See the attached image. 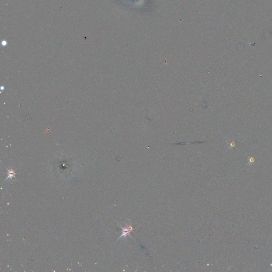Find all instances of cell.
Listing matches in <instances>:
<instances>
[{
    "label": "cell",
    "mask_w": 272,
    "mask_h": 272,
    "mask_svg": "<svg viewBox=\"0 0 272 272\" xmlns=\"http://www.w3.org/2000/svg\"><path fill=\"white\" fill-rule=\"evenodd\" d=\"M6 169H7V171H8V173H7L8 176H7V178L4 180V182L5 181L8 179L11 180L13 178H15L16 179H17V178L16 177V173L15 172V171L12 169H7V168H6Z\"/></svg>",
    "instance_id": "cell-2"
},
{
    "label": "cell",
    "mask_w": 272,
    "mask_h": 272,
    "mask_svg": "<svg viewBox=\"0 0 272 272\" xmlns=\"http://www.w3.org/2000/svg\"><path fill=\"white\" fill-rule=\"evenodd\" d=\"M120 226L122 228V234L117 240H119L122 237H126L127 236H130V233L133 231V227L131 225H128L126 224L124 227L121 226Z\"/></svg>",
    "instance_id": "cell-1"
}]
</instances>
